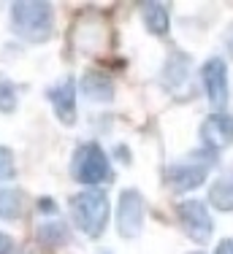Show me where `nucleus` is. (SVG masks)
<instances>
[{
	"label": "nucleus",
	"instance_id": "f257e3e1",
	"mask_svg": "<svg viewBox=\"0 0 233 254\" xmlns=\"http://www.w3.org/2000/svg\"><path fill=\"white\" fill-rule=\"evenodd\" d=\"M109 195L98 187H87V190L76 192L71 197V216L73 225L82 230L87 238H101L103 230L109 225Z\"/></svg>",
	"mask_w": 233,
	"mask_h": 254
},
{
	"label": "nucleus",
	"instance_id": "f03ea898",
	"mask_svg": "<svg viewBox=\"0 0 233 254\" xmlns=\"http://www.w3.org/2000/svg\"><path fill=\"white\" fill-rule=\"evenodd\" d=\"M11 27L19 38L30 41V44H44L46 38H52V30H54L52 5L44 3V0L14 3L11 5Z\"/></svg>",
	"mask_w": 233,
	"mask_h": 254
},
{
	"label": "nucleus",
	"instance_id": "7ed1b4c3",
	"mask_svg": "<svg viewBox=\"0 0 233 254\" xmlns=\"http://www.w3.org/2000/svg\"><path fill=\"white\" fill-rule=\"evenodd\" d=\"M71 173H73V179L82 181V184L98 187V184L112 179V165H109L106 152H103L95 141H87L73 152Z\"/></svg>",
	"mask_w": 233,
	"mask_h": 254
},
{
	"label": "nucleus",
	"instance_id": "20e7f679",
	"mask_svg": "<svg viewBox=\"0 0 233 254\" xmlns=\"http://www.w3.org/2000/svg\"><path fill=\"white\" fill-rule=\"evenodd\" d=\"M146 219V200L138 190H125L119 195V205H116V230L125 241H133L141 235Z\"/></svg>",
	"mask_w": 233,
	"mask_h": 254
},
{
	"label": "nucleus",
	"instance_id": "39448f33",
	"mask_svg": "<svg viewBox=\"0 0 233 254\" xmlns=\"http://www.w3.org/2000/svg\"><path fill=\"white\" fill-rule=\"evenodd\" d=\"M176 216H179V225L187 233L190 241H195V244H206V241L212 238L214 222H212V216H209L206 203H201V200H185V203L176 205Z\"/></svg>",
	"mask_w": 233,
	"mask_h": 254
},
{
	"label": "nucleus",
	"instance_id": "423d86ee",
	"mask_svg": "<svg viewBox=\"0 0 233 254\" xmlns=\"http://www.w3.org/2000/svg\"><path fill=\"white\" fill-rule=\"evenodd\" d=\"M201 78H204V89L212 108L214 111L225 108V103H228V68H225V60L220 57L206 60L204 68H201Z\"/></svg>",
	"mask_w": 233,
	"mask_h": 254
},
{
	"label": "nucleus",
	"instance_id": "0eeeda50",
	"mask_svg": "<svg viewBox=\"0 0 233 254\" xmlns=\"http://www.w3.org/2000/svg\"><path fill=\"white\" fill-rule=\"evenodd\" d=\"M201 141L209 146V152L228 149L233 143V114L228 111H214L201 125Z\"/></svg>",
	"mask_w": 233,
	"mask_h": 254
},
{
	"label": "nucleus",
	"instance_id": "6e6552de",
	"mask_svg": "<svg viewBox=\"0 0 233 254\" xmlns=\"http://www.w3.org/2000/svg\"><path fill=\"white\" fill-rule=\"evenodd\" d=\"M46 98L54 106V114L63 125L76 122V81L71 76H65L63 81H57L54 87L46 89Z\"/></svg>",
	"mask_w": 233,
	"mask_h": 254
},
{
	"label": "nucleus",
	"instance_id": "1a4fd4ad",
	"mask_svg": "<svg viewBox=\"0 0 233 254\" xmlns=\"http://www.w3.org/2000/svg\"><path fill=\"white\" fill-rule=\"evenodd\" d=\"M165 181L174 187L176 192H190L206 181V165H195V162H179L165 171Z\"/></svg>",
	"mask_w": 233,
	"mask_h": 254
},
{
	"label": "nucleus",
	"instance_id": "9d476101",
	"mask_svg": "<svg viewBox=\"0 0 233 254\" xmlns=\"http://www.w3.org/2000/svg\"><path fill=\"white\" fill-rule=\"evenodd\" d=\"M82 89L90 100H98V103L114 100V81L101 70H87L82 76Z\"/></svg>",
	"mask_w": 233,
	"mask_h": 254
},
{
	"label": "nucleus",
	"instance_id": "9b49d317",
	"mask_svg": "<svg viewBox=\"0 0 233 254\" xmlns=\"http://www.w3.org/2000/svg\"><path fill=\"white\" fill-rule=\"evenodd\" d=\"M141 16H144V25L152 30L155 35H165L168 33V8L160 3H144L141 5Z\"/></svg>",
	"mask_w": 233,
	"mask_h": 254
},
{
	"label": "nucleus",
	"instance_id": "f8f14e48",
	"mask_svg": "<svg viewBox=\"0 0 233 254\" xmlns=\"http://www.w3.org/2000/svg\"><path fill=\"white\" fill-rule=\"evenodd\" d=\"M209 203L220 211H233V173L217 179L209 190Z\"/></svg>",
	"mask_w": 233,
	"mask_h": 254
},
{
	"label": "nucleus",
	"instance_id": "ddd939ff",
	"mask_svg": "<svg viewBox=\"0 0 233 254\" xmlns=\"http://www.w3.org/2000/svg\"><path fill=\"white\" fill-rule=\"evenodd\" d=\"M19 214H22V192L3 187V190H0V219L11 222Z\"/></svg>",
	"mask_w": 233,
	"mask_h": 254
},
{
	"label": "nucleus",
	"instance_id": "4468645a",
	"mask_svg": "<svg viewBox=\"0 0 233 254\" xmlns=\"http://www.w3.org/2000/svg\"><path fill=\"white\" fill-rule=\"evenodd\" d=\"M38 241H44V244H65L68 241V227L60 219H49L46 225L38 227Z\"/></svg>",
	"mask_w": 233,
	"mask_h": 254
},
{
	"label": "nucleus",
	"instance_id": "2eb2a0df",
	"mask_svg": "<svg viewBox=\"0 0 233 254\" xmlns=\"http://www.w3.org/2000/svg\"><path fill=\"white\" fill-rule=\"evenodd\" d=\"M19 103V95H16L14 81L8 78H0V114H11Z\"/></svg>",
	"mask_w": 233,
	"mask_h": 254
},
{
	"label": "nucleus",
	"instance_id": "dca6fc26",
	"mask_svg": "<svg viewBox=\"0 0 233 254\" xmlns=\"http://www.w3.org/2000/svg\"><path fill=\"white\" fill-rule=\"evenodd\" d=\"M8 179H14V154H11V149L0 146V181Z\"/></svg>",
	"mask_w": 233,
	"mask_h": 254
},
{
	"label": "nucleus",
	"instance_id": "f3484780",
	"mask_svg": "<svg viewBox=\"0 0 233 254\" xmlns=\"http://www.w3.org/2000/svg\"><path fill=\"white\" fill-rule=\"evenodd\" d=\"M16 246H14V238L5 233H0V254H14Z\"/></svg>",
	"mask_w": 233,
	"mask_h": 254
},
{
	"label": "nucleus",
	"instance_id": "a211bd4d",
	"mask_svg": "<svg viewBox=\"0 0 233 254\" xmlns=\"http://www.w3.org/2000/svg\"><path fill=\"white\" fill-rule=\"evenodd\" d=\"M217 254H233V241H223L217 246Z\"/></svg>",
	"mask_w": 233,
	"mask_h": 254
},
{
	"label": "nucleus",
	"instance_id": "6ab92c4d",
	"mask_svg": "<svg viewBox=\"0 0 233 254\" xmlns=\"http://www.w3.org/2000/svg\"><path fill=\"white\" fill-rule=\"evenodd\" d=\"M225 44H228V52L233 54V27L228 30V33H225Z\"/></svg>",
	"mask_w": 233,
	"mask_h": 254
},
{
	"label": "nucleus",
	"instance_id": "aec40b11",
	"mask_svg": "<svg viewBox=\"0 0 233 254\" xmlns=\"http://www.w3.org/2000/svg\"><path fill=\"white\" fill-rule=\"evenodd\" d=\"M193 254H201V252H193Z\"/></svg>",
	"mask_w": 233,
	"mask_h": 254
}]
</instances>
